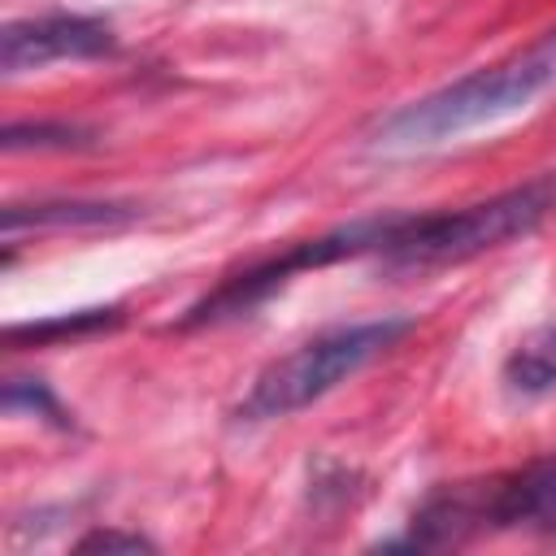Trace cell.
I'll use <instances>...</instances> for the list:
<instances>
[{"label":"cell","mask_w":556,"mask_h":556,"mask_svg":"<svg viewBox=\"0 0 556 556\" xmlns=\"http://www.w3.org/2000/svg\"><path fill=\"white\" fill-rule=\"evenodd\" d=\"M478 530H556V456L530 460L491 482L434 491L408 526V547H447Z\"/></svg>","instance_id":"4"},{"label":"cell","mask_w":556,"mask_h":556,"mask_svg":"<svg viewBox=\"0 0 556 556\" xmlns=\"http://www.w3.org/2000/svg\"><path fill=\"white\" fill-rule=\"evenodd\" d=\"M556 213V169L534 174L491 200L439 213H395L391 239L382 243V265L391 269H430L456 265L478 252L504 248L530 230H539Z\"/></svg>","instance_id":"2"},{"label":"cell","mask_w":556,"mask_h":556,"mask_svg":"<svg viewBox=\"0 0 556 556\" xmlns=\"http://www.w3.org/2000/svg\"><path fill=\"white\" fill-rule=\"evenodd\" d=\"M135 208L130 204H113V200H35V204H9L0 213V230L4 239H13L17 230H48V226H122L130 222Z\"/></svg>","instance_id":"7"},{"label":"cell","mask_w":556,"mask_h":556,"mask_svg":"<svg viewBox=\"0 0 556 556\" xmlns=\"http://www.w3.org/2000/svg\"><path fill=\"white\" fill-rule=\"evenodd\" d=\"M391 226H395V213H382V217H356V222H343L317 239H300L291 243L287 252L269 256V261H256L230 278H222L204 300H195L182 317H178V330H195V326H217V321H230V317H248L256 304H265L278 287H287L295 274L304 269H321V265H334V261H352V256H378L382 243L391 239Z\"/></svg>","instance_id":"5"},{"label":"cell","mask_w":556,"mask_h":556,"mask_svg":"<svg viewBox=\"0 0 556 556\" xmlns=\"http://www.w3.org/2000/svg\"><path fill=\"white\" fill-rule=\"evenodd\" d=\"M0 143L9 152H22V148H87L91 143V130L83 126H70V122H9L0 130Z\"/></svg>","instance_id":"10"},{"label":"cell","mask_w":556,"mask_h":556,"mask_svg":"<svg viewBox=\"0 0 556 556\" xmlns=\"http://www.w3.org/2000/svg\"><path fill=\"white\" fill-rule=\"evenodd\" d=\"M122 326V308H78V313H61V317H43V321H22L4 330L9 348H43V343H74V339H91Z\"/></svg>","instance_id":"8"},{"label":"cell","mask_w":556,"mask_h":556,"mask_svg":"<svg viewBox=\"0 0 556 556\" xmlns=\"http://www.w3.org/2000/svg\"><path fill=\"white\" fill-rule=\"evenodd\" d=\"M117 48V35L104 17L87 13H39L9 22L0 30V70L4 74H26L43 70L52 61H91L109 56Z\"/></svg>","instance_id":"6"},{"label":"cell","mask_w":556,"mask_h":556,"mask_svg":"<svg viewBox=\"0 0 556 556\" xmlns=\"http://www.w3.org/2000/svg\"><path fill=\"white\" fill-rule=\"evenodd\" d=\"M504 382L517 395H547V391H556V326H543V330L526 334L508 352Z\"/></svg>","instance_id":"9"},{"label":"cell","mask_w":556,"mask_h":556,"mask_svg":"<svg viewBox=\"0 0 556 556\" xmlns=\"http://www.w3.org/2000/svg\"><path fill=\"white\" fill-rule=\"evenodd\" d=\"M408 330H413L408 317H378V321H352V326L321 330L308 343H300L295 352L269 361L252 378L235 417L239 421L291 417V413L308 408L313 400H321L326 391H334L339 382H348L356 369H365L374 356H382Z\"/></svg>","instance_id":"3"},{"label":"cell","mask_w":556,"mask_h":556,"mask_svg":"<svg viewBox=\"0 0 556 556\" xmlns=\"http://www.w3.org/2000/svg\"><path fill=\"white\" fill-rule=\"evenodd\" d=\"M74 547L78 552H156V543L135 534V530H91Z\"/></svg>","instance_id":"12"},{"label":"cell","mask_w":556,"mask_h":556,"mask_svg":"<svg viewBox=\"0 0 556 556\" xmlns=\"http://www.w3.org/2000/svg\"><path fill=\"white\" fill-rule=\"evenodd\" d=\"M547 87H556V30H547L526 52H513L421 100L400 104L395 113L378 122V143L382 148H430L482 122H495L513 109H526Z\"/></svg>","instance_id":"1"},{"label":"cell","mask_w":556,"mask_h":556,"mask_svg":"<svg viewBox=\"0 0 556 556\" xmlns=\"http://www.w3.org/2000/svg\"><path fill=\"white\" fill-rule=\"evenodd\" d=\"M4 413H35V417L52 421L56 430H70L74 426V413L39 378H9L4 382Z\"/></svg>","instance_id":"11"}]
</instances>
